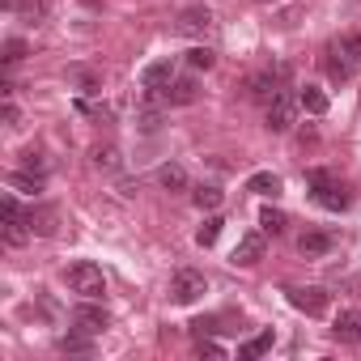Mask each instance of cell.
<instances>
[{"label":"cell","instance_id":"cell-2","mask_svg":"<svg viewBox=\"0 0 361 361\" xmlns=\"http://www.w3.org/2000/svg\"><path fill=\"white\" fill-rule=\"evenodd\" d=\"M306 183L314 188V200H319L323 209H331V213L348 209V192H344V183H340L331 170H306Z\"/></svg>","mask_w":361,"mask_h":361},{"label":"cell","instance_id":"cell-30","mask_svg":"<svg viewBox=\"0 0 361 361\" xmlns=\"http://www.w3.org/2000/svg\"><path fill=\"white\" fill-rule=\"evenodd\" d=\"M136 123H140V132H157V128H161V111H153V106H145V111L136 115Z\"/></svg>","mask_w":361,"mask_h":361},{"label":"cell","instance_id":"cell-14","mask_svg":"<svg viewBox=\"0 0 361 361\" xmlns=\"http://www.w3.org/2000/svg\"><path fill=\"white\" fill-rule=\"evenodd\" d=\"M140 81H145V90H149V94H153V90L161 94V90L174 81V64H170V60H153V64L140 73Z\"/></svg>","mask_w":361,"mask_h":361},{"label":"cell","instance_id":"cell-13","mask_svg":"<svg viewBox=\"0 0 361 361\" xmlns=\"http://www.w3.org/2000/svg\"><path fill=\"white\" fill-rule=\"evenodd\" d=\"M331 247H336V234H327V230H310V234L298 238V251H302L306 259H319V255H327Z\"/></svg>","mask_w":361,"mask_h":361},{"label":"cell","instance_id":"cell-32","mask_svg":"<svg viewBox=\"0 0 361 361\" xmlns=\"http://www.w3.org/2000/svg\"><path fill=\"white\" fill-rule=\"evenodd\" d=\"M22 157H26V161H22L26 170H43V174H47V166H43V153H35V149H26Z\"/></svg>","mask_w":361,"mask_h":361},{"label":"cell","instance_id":"cell-9","mask_svg":"<svg viewBox=\"0 0 361 361\" xmlns=\"http://www.w3.org/2000/svg\"><path fill=\"white\" fill-rule=\"evenodd\" d=\"M293 111H298V98H293L289 90H281V94L268 102V128H272V132H289Z\"/></svg>","mask_w":361,"mask_h":361},{"label":"cell","instance_id":"cell-8","mask_svg":"<svg viewBox=\"0 0 361 361\" xmlns=\"http://www.w3.org/2000/svg\"><path fill=\"white\" fill-rule=\"evenodd\" d=\"M73 327H81V331H90V336H102V331L111 327V314H106L102 306H94V298H85V302L73 310Z\"/></svg>","mask_w":361,"mask_h":361},{"label":"cell","instance_id":"cell-4","mask_svg":"<svg viewBox=\"0 0 361 361\" xmlns=\"http://www.w3.org/2000/svg\"><path fill=\"white\" fill-rule=\"evenodd\" d=\"M0 221H5V230H0V234H5L9 247H22V243L30 238V221H26V213H22V204H18L13 196L0 200Z\"/></svg>","mask_w":361,"mask_h":361},{"label":"cell","instance_id":"cell-23","mask_svg":"<svg viewBox=\"0 0 361 361\" xmlns=\"http://www.w3.org/2000/svg\"><path fill=\"white\" fill-rule=\"evenodd\" d=\"M268 348H272V331H259V336H251V340L238 348V357H243V361H251V357H264Z\"/></svg>","mask_w":361,"mask_h":361},{"label":"cell","instance_id":"cell-11","mask_svg":"<svg viewBox=\"0 0 361 361\" xmlns=\"http://www.w3.org/2000/svg\"><path fill=\"white\" fill-rule=\"evenodd\" d=\"M26 221H30V234L51 238V234L60 230V209H56V204H35V209L26 213Z\"/></svg>","mask_w":361,"mask_h":361},{"label":"cell","instance_id":"cell-24","mask_svg":"<svg viewBox=\"0 0 361 361\" xmlns=\"http://www.w3.org/2000/svg\"><path fill=\"white\" fill-rule=\"evenodd\" d=\"M26 51H30V47H26L22 39H5V47H0V64L13 68V64H22V60H26Z\"/></svg>","mask_w":361,"mask_h":361},{"label":"cell","instance_id":"cell-12","mask_svg":"<svg viewBox=\"0 0 361 361\" xmlns=\"http://www.w3.org/2000/svg\"><path fill=\"white\" fill-rule=\"evenodd\" d=\"M230 259H234L238 268H251V264H259V259H264V234H243Z\"/></svg>","mask_w":361,"mask_h":361},{"label":"cell","instance_id":"cell-27","mask_svg":"<svg viewBox=\"0 0 361 361\" xmlns=\"http://www.w3.org/2000/svg\"><path fill=\"white\" fill-rule=\"evenodd\" d=\"M73 81L81 85V94H102V73H90V68H73Z\"/></svg>","mask_w":361,"mask_h":361},{"label":"cell","instance_id":"cell-18","mask_svg":"<svg viewBox=\"0 0 361 361\" xmlns=\"http://www.w3.org/2000/svg\"><path fill=\"white\" fill-rule=\"evenodd\" d=\"M157 183H161L166 192H188V170L178 166V161H166V166L157 170Z\"/></svg>","mask_w":361,"mask_h":361},{"label":"cell","instance_id":"cell-22","mask_svg":"<svg viewBox=\"0 0 361 361\" xmlns=\"http://www.w3.org/2000/svg\"><path fill=\"white\" fill-rule=\"evenodd\" d=\"M259 226H264V234H272V238H276V234H285V230H289V217H285L281 209H264V213H259Z\"/></svg>","mask_w":361,"mask_h":361},{"label":"cell","instance_id":"cell-28","mask_svg":"<svg viewBox=\"0 0 361 361\" xmlns=\"http://www.w3.org/2000/svg\"><path fill=\"white\" fill-rule=\"evenodd\" d=\"M213 64H217V56H213L209 47H192V51H188V68H196V73H209Z\"/></svg>","mask_w":361,"mask_h":361},{"label":"cell","instance_id":"cell-17","mask_svg":"<svg viewBox=\"0 0 361 361\" xmlns=\"http://www.w3.org/2000/svg\"><path fill=\"white\" fill-rule=\"evenodd\" d=\"M331 331H336V340H348V344L361 340V310H340Z\"/></svg>","mask_w":361,"mask_h":361},{"label":"cell","instance_id":"cell-15","mask_svg":"<svg viewBox=\"0 0 361 361\" xmlns=\"http://www.w3.org/2000/svg\"><path fill=\"white\" fill-rule=\"evenodd\" d=\"M43 183H47L43 170H13V174H9V188H18V192H26V196H39Z\"/></svg>","mask_w":361,"mask_h":361},{"label":"cell","instance_id":"cell-33","mask_svg":"<svg viewBox=\"0 0 361 361\" xmlns=\"http://www.w3.org/2000/svg\"><path fill=\"white\" fill-rule=\"evenodd\" d=\"M200 357H226V348L213 344V340H200Z\"/></svg>","mask_w":361,"mask_h":361},{"label":"cell","instance_id":"cell-29","mask_svg":"<svg viewBox=\"0 0 361 361\" xmlns=\"http://www.w3.org/2000/svg\"><path fill=\"white\" fill-rule=\"evenodd\" d=\"M221 226H226L221 217H209V221H204V226L196 230V243H200V247H213V243L221 238Z\"/></svg>","mask_w":361,"mask_h":361},{"label":"cell","instance_id":"cell-16","mask_svg":"<svg viewBox=\"0 0 361 361\" xmlns=\"http://www.w3.org/2000/svg\"><path fill=\"white\" fill-rule=\"evenodd\" d=\"M56 348H60V353H77V357H90V353H94V336L77 327V331L60 336V340H56Z\"/></svg>","mask_w":361,"mask_h":361},{"label":"cell","instance_id":"cell-10","mask_svg":"<svg viewBox=\"0 0 361 361\" xmlns=\"http://www.w3.org/2000/svg\"><path fill=\"white\" fill-rule=\"evenodd\" d=\"M196 98H200L196 77H174V81L161 90V102H166V106H192Z\"/></svg>","mask_w":361,"mask_h":361},{"label":"cell","instance_id":"cell-5","mask_svg":"<svg viewBox=\"0 0 361 361\" xmlns=\"http://www.w3.org/2000/svg\"><path fill=\"white\" fill-rule=\"evenodd\" d=\"M285 77H289V68H264V73H255V77L247 81V98H251V102H272V98L281 94Z\"/></svg>","mask_w":361,"mask_h":361},{"label":"cell","instance_id":"cell-31","mask_svg":"<svg viewBox=\"0 0 361 361\" xmlns=\"http://www.w3.org/2000/svg\"><path fill=\"white\" fill-rule=\"evenodd\" d=\"M340 56H348L353 64H361V35H348V39H340Z\"/></svg>","mask_w":361,"mask_h":361},{"label":"cell","instance_id":"cell-19","mask_svg":"<svg viewBox=\"0 0 361 361\" xmlns=\"http://www.w3.org/2000/svg\"><path fill=\"white\" fill-rule=\"evenodd\" d=\"M298 106H302L306 115H327V94H323L319 85H302V90H298Z\"/></svg>","mask_w":361,"mask_h":361},{"label":"cell","instance_id":"cell-1","mask_svg":"<svg viewBox=\"0 0 361 361\" xmlns=\"http://www.w3.org/2000/svg\"><path fill=\"white\" fill-rule=\"evenodd\" d=\"M64 285H68L73 293H81V298H94V302L106 293V276H102V268L90 264V259L68 264V268H64Z\"/></svg>","mask_w":361,"mask_h":361},{"label":"cell","instance_id":"cell-26","mask_svg":"<svg viewBox=\"0 0 361 361\" xmlns=\"http://www.w3.org/2000/svg\"><path fill=\"white\" fill-rule=\"evenodd\" d=\"M192 200H196V209H217L226 196H221V188H213V183H200V188L192 192Z\"/></svg>","mask_w":361,"mask_h":361},{"label":"cell","instance_id":"cell-20","mask_svg":"<svg viewBox=\"0 0 361 361\" xmlns=\"http://www.w3.org/2000/svg\"><path fill=\"white\" fill-rule=\"evenodd\" d=\"M247 192H255V196H281V178L272 170H259V174L247 178Z\"/></svg>","mask_w":361,"mask_h":361},{"label":"cell","instance_id":"cell-21","mask_svg":"<svg viewBox=\"0 0 361 361\" xmlns=\"http://www.w3.org/2000/svg\"><path fill=\"white\" fill-rule=\"evenodd\" d=\"M336 56H340V51L331 47V51H327V60H323V64H327V77H331V81H348V77H353V60H348V56H344V60H336Z\"/></svg>","mask_w":361,"mask_h":361},{"label":"cell","instance_id":"cell-25","mask_svg":"<svg viewBox=\"0 0 361 361\" xmlns=\"http://www.w3.org/2000/svg\"><path fill=\"white\" fill-rule=\"evenodd\" d=\"M94 166H98V170H119L123 157H119L115 145H98V149H94Z\"/></svg>","mask_w":361,"mask_h":361},{"label":"cell","instance_id":"cell-34","mask_svg":"<svg viewBox=\"0 0 361 361\" xmlns=\"http://www.w3.org/2000/svg\"><path fill=\"white\" fill-rule=\"evenodd\" d=\"M0 115H5V123H9V128L18 123V106H13V98H5V111H0Z\"/></svg>","mask_w":361,"mask_h":361},{"label":"cell","instance_id":"cell-7","mask_svg":"<svg viewBox=\"0 0 361 361\" xmlns=\"http://www.w3.org/2000/svg\"><path fill=\"white\" fill-rule=\"evenodd\" d=\"M209 30H213V13L204 5H188L183 13H178V22H174V35H188V39H200Z\"/></svg>","mask_w":361,"mask_h":361},{"label":"cell","instance_id":"cell-3","mask_svg":"<svg viewBox=\"0 0 361 361\" xmlns=\"http://www.w3.org/2000/svg\"><path fill=\"white\" fill-rule=\"evenodd\" d=\"M209 293V281H204V272H196V268H178L174 276H170V302L174 306H192V302H200Z\"/></svg>","mask_w":361,"mask_h":361},{"label":"cell","instance_id":"cell-6","mask_svg":"<svg viewBox=\"0 0 361 361\" xmlns=\"http://www.w3.org/2000/svg\"><path fill=\"white\" fill-rule=\"evenodd\" d=\"M285 298H289V306H298L302 314H327V302H331L319 285H289Z\"/></svg>","mask_w":361,"mask_h":361}]
</instances>
